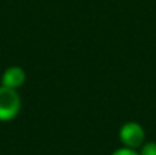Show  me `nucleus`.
Segmentation results:
<instances>
[{"instance_id": "obj_1", "label": "nucleus", "mask_w": 156, "mask_h": 155, "mask_svg": "<svg viewBox=\"0 0 156 155\" xmlns=\"http://www.w3.org/2000/svg\"><path fill=\"white\" fill-rule=\"evenodd\" d=\"M21 110V98L16 89L0 87V121H10Z\"/></svg>"}, {"instance_id": "obj_2", "label": "nucleus", "mask_w": 156, "mask_h": 155, "mask_svg": "<svg viewBox=\"0 0 156 155\" xmlns=\"http://www.w3.org/2000/svg\"><path fill=\"white\" fill-rule=\"evenodd\" d=\"M119 139L127 148H138L145 139L144 128L137 122H126L119 131Z\"/></svg>"}, {"instance_id": "obj_3", "label": "nucleus", "mask_w": 156, "mask_h": 155, "mask_svg": "<svg viewBox=\"0 0 156 155\" xmlns=\"http://www.w3.org/2000/svg\"><path fill=\"white\" fill-rule=\"evenodd\" d=\"M25 80H26V73L23 71V69H21L19 66H12L3 73L2 85L11 89H18L21 85H23Z\"/></svg>"}, {"instance_id": "obj_4", "label": "nucleus", "mask_w": 156, "mask_h": 155, "mask_svg": "<svg viewBox=\"0 0 156 155\" xmlns=\"http://www.w3.org/2000/svg\"><path fill=\"white\" fill-rule=\"evenodd\" d=\"M140 155H156V143L149 142L141 146Z\"/></svg>"}, {"instance_id": "obj_5", "label": "nucleus", "mask_w": 156, "mask_h": 155, "mask_svg": "<svg viewBox=\"0 0 156 155\" xmlns=\"http://www.w3.org/2000/svg\"><path fill=\"white\" fill-rule=\"evenodd\" d=\"M112 155H140L138 153H136L133 148H127V147H125V148H119V150H116V151H114Z\"/></svg>"}]
</instances>
